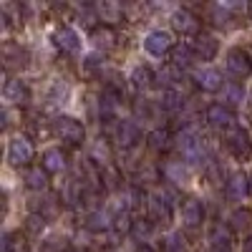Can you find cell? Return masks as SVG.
I'll return each instance as SVG.
<instances>
[{
  "instance_id": "obj_28",
  "label": "cell",
  "mask_w": 252,
  "mask_h": 252,
  "mask_svg": "<svg viewBox=\"0 0 252 252\" xmlns=\"http://www.w3.org/2000/svg\"><path fill=\"white\" fill-rule=\"evenodd\" d=\"M3 252H28V242L20 232H8L3 237Z\"/></svg>"
},
{
  "instance_id": "obj_20",
  "label": "cell",
  "mask_w": 252,
  "mask_h": 252,
  "mask_svg": "<svg viewBox=\"0 0 252 252\" xmlns=\"http://www.w3.org/2000/svg\"><path fill=\"white\" fill-rule=\"evenodd\" d=\"M91 40L98 51H111L116 46V33H114L111 26H96L91 31Z\"/></svg>"
},
{
  "instance_id": "obj_12",
  "label": "cell",
  "mask_w": 252,
  "mask_h": 252,
  "mask_svg": "<svg viewBox=\"0 0 252 252\" xmlns=\"http://www.w3.org/2000/svg\"><path fill=\"white\" fill-rule=\"evenodd\" d=\"M172 26L182 33V35H192L199 31V18L192 13V10H187V8H177L172 13Z\"/></svg>"
},
{
  "instance_id": "obj_21",
  "label": "cell",
  "mask_w": 252,
  "mask_h": 252,
  "mask_svg": "<svg viewBox=\"0 0 252 252\" xmlns=\"http://www.w3.org/2000/svg\"><path fill=\"white\" fill-rule=\"evenodd\" d=\"M182 106H184V94H182L179 89H164V91H161V96H159V109L169 111V114H177V111H182Z\"/></svg>"
},
{
  "instance_id": "obj_32",
  "label": "cell",
  "mask_w": 252,
  "mask_h": 252,
  "mask_svg": "<svg viewBox=\"0 0 252 252\" xmlns=\"http://www.w3.org/2000/svg\"><path fill=\"white\" fill-rule=\"evenodd\" d=\"M152 81H154V76H152V71L146 68V66H136V68L131 71L134 89H146V86H152Z\"/></svg>"
},
{
  "instance_id": "obj_27",
  "label": "cell",
  "mask_w": 252,
  "mask_h": 252,
  "mask_svg": "<svg viewBox=\"0 0 252 252\" xmlns=\"http://www.w3.org/2000/svg\"><path fill=\"white\" fill-rule=\"evenodd\" d=\"M252 224V212L247 207H237L232 215H229V227H232V232L235 229H247Z\"/></svg>"
},
{
  "instance_id": "obj_41",
  "label": "cell",
  "mask_w": 252,
  "mask_h": 252,
  "mask_svg": "<svg viewBox=\"0 0 252 252\" xmlns=\"http://www.w3.org/2000/svg\"><path fill=\"white\" fill-rule=\"evenodd\" d=\"M136 252H157V250H154V247H149V245H139V247H136Z\"/></svg>"
},
{
  "instance_id": "obj_44",
  "label": "cell",
  "mask_w": 252,
  "mask_h": 252,
  "mask_svg": "<svg viewBox=\"0 0 252 252\" xmlns=\"http://www.w3.org/2000/svg\"><path fill=\"white\" fill-rule=\"evenodd\" d=\"M250 13H252V3H250Z\"/></svg>"
},
{
  "instance_id": "obj_26",
  "label": "cell",
  "mask_w": 252,
  "mask_h": 252,
  "mask_svg": "<svg viewBox=\"0 0 252 252\" xmlns=\"http://www.w3.org/2000/svg\"><path fill=\"white\" fill-rule=\"evenodd\" d=\"M146 139H149V146H152L154 152H164L166 146L172 144V131L169 129H154Z\"/></svg>"
},
{
  "instance_id": "obj_35",
  "label": "cell",
  "mask_w": 252,
  "mask_h": 252,
  "mask_svg": "<svg viewBox=\"0 0 252 252\" xmlns=\"http://www.w3.org/2000/svg\"><path fill=\"white\" fill-rule=\"evenodd\" d=\"M164 252H184L187 242H184V235L182 232H172V235H166L164 240Z\"/></svg>"
},
{
  "instance_id": "obj_39",
  "label": "cell",
  "mask_w": 252,
  "mask_h": 252,
  "mask_svg": "<svg viewBox=\"0 0 252 252\" xmlns=\"http://www.w3.org/2000/svg\"><path fill=\"white\" fill-rule=\"evenodd\" d=\"M68 94V89H66V83H61V81H56L53 83V89H51V98H63Z\"/></svg>"
},
{
  "instance_id": "obj_15",
  "label": "cell",
  "mask_w": 252,
  "mask_h": 252,
  "mask_svg": "<svg viewBox=\"0 0 252 252\" xmlns=\"http://www.w3.org/2000/svg\"><path fill=\"white\" fill-rule=\"evenodd\" d=\"M56 46L63 53H78L81 51V35L71 28V26H61L56 31Z\"/></svg>"
},
{
  "instance_id": "obj_42",
  "label": "cell",
  "mask_w": 252,
  "mask_h": 252,
  "mask_svg": "<svg viewBox=\"0 0 252 252\" xmlns=\"http://www.w3.org/2000/svg\"><path fill=\"white\" fill-rule=\"evenodd\" d=\"M250 197H252V174H250Z\"/></svg>"
},
{
  "instance_id": "obj_29",
  "label": "cell",
  "mask_w": 252,
  "mask_h": 252,
  "mask_svg": "<svg viewBox=\"0 0 252 252\" xmlns=\"http://www.w3.org/2000/svg\"><path fill=\"white\" fill-rule=\"evenodd\" d=\"M159 81L164 83L166 89H177V83L182 81V68H177L174 63H169V66H164L159 71Z\"/></svg>"
},
{
  "instance_id": "obj_19",
  "label": "cell",
  "mask_w": 252,
  "mask_h": 252,
  "mask_svg": "<svg viewBox=\"0 0 252 252\" xmlns=\"http://www.w3.org/2000/svg\"><path fill=\"white\" fill-rule=\"evenodd\" d=\"M197 86L202 89V91H220L224 83H222V73L217 71V68H202V71H197Z\"/></svg>"
},
{
  "instance_id": "obj_45",
  "label": "cell",
  "mask_w": 252,
  "mask_h": 252,
  "mask_svg": "<svg viewBox=\"0 0 252 252\" xmlns=\"http://www.w3.org/2000/svg\"><path fill=\"white\" fill-rule=\"evenodd\" d=\"M66 252H76V250H66Z\"/></svg>"
},
{
  "instance_id": "obj_13",
  "label": "cell",
  "mask_w": 252,
  "mask_h": 252,
  "mask_svg": "<svg viewBox=\"0 0 252 252\" xmlns=\"http://www.w3.org/2000/svg\"><path fill=\"white\" fill-rule=\"evenodd\" d=\"M121 98H124V94L116 89V86H109L101 91V101H98V111H101V116L103 119H111L114 114H116V109L121 106Z\"/></svg>"
},
{
  "instance_id": "obj_11",
  "label": "cell",
  "mask_w": 252,
  "mask_h": 252,
  "mask_svg": "<svg viewBox=\"0 0 252 252\" xmlns=\"http://www.w3.org/2000/svg\"><path fill=\"white\" fill-rule=\"evenodd\" d=\"M40 166H43L48 174H61V172L68 166L66 152H61L58 146H48V149L40 154Z\"/></svg>"
},
{
  "instance_id": "obj_8",
  "label": "cell",
  "mask_w": 252,
  "mask_h": 252,
  "mask_svg": "<svg viewBox=\"0 0 252 252\" xmlns=\"http://www.w3.org/2000/svg\"><path fill=\"white\" fill-rule=\"evenodd\" d=\"M204 119L209 126H215V129H229L235 121V111L224 106V103H209L207 111H204Z\"/></svg>"
},
{
  "instance_id": "obj_6",
  "label": "cell",
  "mask_w": 252,
  "mask_h": 252,
  "mask_svg": "<svg viewBox=\"0 0 252 252\" xmlns=\"http://www.w3.org/2000/svg\"><path fill=\"white\" fill-rule=\"evenodd\" d=\"M146 207H149V220L152 222H157V224L172 222V202L164 197V192L152 194L149 202H146Z\"/></svg>"
},
{
  "instance_id": "obj_17",
  "label": "cell",
  "mask_w": 252,
  "mask_h": 252,
  "mask_svg": "<svg viewBox=\"0 0 252 252\" xmlns=\"http://www.w3.org/2000/svg\"><path fill=\"white\" fill-rule=\"evenodd\" d=\"M194 53H197V58H202V61H215L217 53H220V40H217L215 35H209V33L197 35V40H194Z\"/></svg>"
},
{
  "instance_id": "obj_31",
  "label": "cell",
  "mask_w": 252,
  "mask_h": 252,
  "mask_svg": "<svg viewBox=\"0 0 252 252\" xmlns=\"http://www.w3.org/2000/svg\"><path fill=\"white\" fill-rule=\"evenodd\" d=\"M164 174H166V179L169 182H184L187 179V166L182 164V161H166L164 164Z\"/></svg>"
},
{
  "instance_id": "obj_9",
  "label": "cell",
  "mask_w": 252,
  "mask_h": 252,
  "mask_svg": "<svg viewBox=\"0 0 252 252\" xmlns=\"http://www.w3.org/2000/svg\"><path fill=\"white\" fill-rule=\"evenodd\" d=\"M3 96H5L8 103H13V106H23V103L31 101V89H28V83H26V81L13 78V81H5Z\"/></svg>"
},
{
  "instance_id": "obj_25",
  "label": "cell",
  "mask_w": 252,
  "mask_h": 252,
  "mask_svg": "<svg viewBox=\"0 0 252 252\" xmlns=\"http://www.w3.org/2000/svg\"><path fill=\"white\" fill-rule=\"evenodd\" d=\"M111 215L109 212H101V209H94V212L89 215L86 220V229H91V232H106V229L111 227Z\"/></svg>"
},
{
  "instance_id": "obj_7",
  "label": "cell",
  "mask_w": 252,
  "mask_h": 252,
  "mask_svg": "<svg viewBox=\"0 0 252 252\" xmlns=\"http://www.w3.org/2000/svg\"><path fill=\"white\" fill-rule=\"evenodd\" d=\"M227 71L235 78H247L252 73V58L242 48H232L227 53Z\"/></svg>"
},
{
  "instance_id": "obj_1",
  "label": "cell",
  "mask_w": 252,
  "mask_h": 252,
  "mask_svg": "<svg viewBox=\"0 0 252 252\" xmlns=\"http://www.w3.org/2000/svg\"><path fill=\"white\" fill-rule=\"evenodd\" d=\"M53 134L61 139V141H66L71 146H78L83 139H86V129H83V124L73 116H58L53 119Z\"/></svg>"
},
{
  "instance_id": "obj_14",
  "label": "cell",
  "mask_w": 252,
  "mask_h": 252,
  "mask_svg": "<svg viewBox=\"0 0 252 252\" xmlns=\"http://www.w3.org/2000/svg\"><path fill=\"white\" fill-rule=\"evenodd\" d=\"M224 189H227V197H229V199L242 202V199L250 194V177H247L245 172H235L232 177L227 179Z\"/></svg>"
},
{
  "instance_id": "obj_30",
  "label": "cell",
  "mask_w": 252,
  "mask_h": 252,
  "mask_svg": "<svg viewBox=\"0 0 252 252\" xmlns=\"http://www.w3.org/2000/svg\"><path fill=\"white\" fill-rule=\"evenodd\" d=\"M91 157H94L96 164H109V161H111V146H109V141H106V139L94 141V146H91Z\"/></svg>"
},
{
  "instance_id": "obj_43",
  "label": "cell",
  "mask_w": 252,
  "mask_h": 252,
  "mask_svg": "<svg viewBox=\"0 0 252 252\" xmlns=\"http://www.w3.org/2000/svg\"><path fill=\"white\" fill-rule=\"evenodd\" d=\"M212 252H224V250H212Z\"/></svg>"
},
{
  "instance_id": "obj_33",
  "label": "cell",
  "mask_w": 252,
  "mask_h": 252,
  "mask_svg": "<svg viewBox=\"0 0 252 252\" xmlns=\"http://www.w3.org/2000/svg\"><path fill=\"white\" fill-rule=\"evenodd\" d=\"M129 235H131L136 242H146V240L152 237V222H146V220H134Z\"/></svg>"
},
{
  "instance_id": "obj_34",
  "label": "cell",
  "mask_w": 252,
  "mask_h": 252,
  "mask_svg": "<svg viewBox=\"0 0 252 252\" xmlns=\"http://www.w3.org/2000/svg\"><path fill=\"white\" fill-rule=\"evenodd\" d=\"M61 199L66 202V204H76L81 202V184L76 179L66 182V187H63V192H61Z\"/></svg>"
},
{
  "instance_id": "obj_37",
  "label": "cell",
  "mask_w": 252,
  "mask_h": 252,
  "mask_svg": "<svg viewBox=\"0 0 252 252\" xmlns=\"http://www.w3.org/2000/svg\"><path fill=\"white\" fill-rule=\"evenodd\" d=\"M101 182H106L109 189L119 187V172H116V166H106V169L101 172Z\"/></svg>"
},
{
  "instance_id": "obj_5",
  "label": "cell",
  "mask_w": 252,
  "mask_h": 252,
  "mask_svg": "<svg viewBox=\"0 0 252 252\" xmlns=\"http://www.w3.org/2000/svg\"><path fill=\"white\" fill-rule=\"evenodd\" d=\"M33 159V144L26 136H13L8 144V161L13 166H26Z\"/></svg>"
},
{
  "instance_id": "obj_38",
  "label": "cell",
  "mask_w": 252,
  "mask_h": 252,
  "mask_svg": "<svg viewBox=\"0 0 252 252\" xmlns=\"http://www.w3.org/2000/svg\"><path fill=\"white\" fill-rule=\"evenodd\" d=\"M116 10H121V8H119V5H101V8H98V13H101L103 20H114V18H116Z\"/></svg>"
},
{
  "instance_id": "obj_22",
  "label": "cell",
  "mask_w": 252,
  "mask_h": 252,
  "mask_svg": "<svg viewBox=\"0 0 252 252\" xmlns=\"http://www.w3.org/2000/svg\"><path fill=\"white\" fill-rule=\"evenodd\" d=\"M242 101H245V89H242V83L227 81L224 86H222V103L232 109V106H240Z\"/></svg>"
},
{
  "instance_id": "obj_24",
  "label": "cell",
  "mask_w": 252,
  "mask_h": 252,
  "mask_svg": "<svg viewBox=\"0 0 252 252\" xmlns=\"http://www.w3.org/2000/svg\"><path fill=\"white\" fill-rule=\"evenodd\" d=\"M194 46L192 43H177L174 48H172V63L177 68H187L189 63L194 61Z\"/></svg>"
},
{
  "instance_id": "obj_2",
  "label": "cell",
  "mask_w": 252,
  "mask_h": 252,
  "mask_svg": "<svg viewBox=\"0 0 252 252\" xmlns=\"http://www.w3.org/2000/svg\"><path fill=\"white\" fill-rule=\"evenodd\" d=\"M227 149L232 152V157L237 159H247L252 154V139L250 131L242 129V126H235V129L227 131Z\"/></svg>"
},
{
  "instance_id": "obj_23",
  "label": "cell",
  "mask_w": 252,
  "mask_h": 252,
  "mask_svg": "<svg viewBox=\"0 0 252 252\" xmlns=\"http://www.w3.org/2000/svg\"><path fill=\"white\" fill-rule=\"evenodd\" d=\"M48 172L43 169V166H31V169L26 172V184L33 189V192H43V189H48Z\"/></svg>"
},
{
  "instance_id": "obj_36",
  "label": "cell",
  "mask_w": 252,
  "mask_h": 252,
  "mask_svg": "<svg viewBox=\"0 0 252 252\" xmlns=\"http://www.w3.org/2000/svg\"><path fill=\"white\" fill-rule=\"evenodd\" d=\"M26 229H28V232L31 235H40V232H43V229H46V217L43 215H28V220H26Z\"/></svg>"
},
{
  "instance_id": "obj_3",
  "label": "cell",
  "mask_w": 252,
  "mask_h": 252,
  "mask_svg": "<svg viewBox=\"0 0 252 252\" xmlns=\"http://www.w3.org/2000/svg\"><path fill=\"white\" fill-rule=\"evenodd\" d=\"M144 48H146V53L149 56H154V58H161L164 53H172V48H174V40H172V33L169 31H152L149 35L144 38Z\"/></svg>"
},
{
  "instance_id": "obj_10",
  "label": "cell",
  "mask_w": 252,
  "mask_h": 252,
  "mask_svg": "<svg viewBox=\"0 0 252 252\" xmlns=\"http://www.w3.org/2000/svg\"><path fill=\"white\" fill-rule=\"evenodd\" d=\"M207 240H209V245H212V250H224V252H229V247H232V242H235L232 227H229V224H222V222H217V224L209 227V235H207Z\"/></svg>"
},
{
  "instance_id": "obj_4",
  "label": "cell",
  "mask_w": 252,
  "mask_h": 252,
  "mask_svg": "<svg viewBox=\"0 0 252 252\" xmlns=\"http://www.w3.org/2000/svg\"><path fill=\"white\" fill-rule=\"evenodd\" d=\"M141 141V126L134 119H121L116 124V144L121 149H134Z\"/></svg>"
},
{
  "instance_id": "obj_18",
  "label": "cell",
  "mask_w": 252,
  "mask_h": 252,
  "mask_svg": "<svg viewBox=\"0 0 252 252\" xmlns=\"http://www.w3.org/2000/svg\"><path fill=\"white\" fill-rule=\"evenodd\" d=\"M28 51L20 48L18 43H8L3 48V61H5V68H23L28 66Z\"/></svg>"
},
{
  "instance_id": "obj_40",
  "label": "cell",
  "mask_w": 252,
  "mask_h": 252,
  "mask_svg": "<svg viewBox=\"0 0 252 252\" xmlns=\"http://www.w3.org/2000/svg\"><path fill=\"white\" fill-rule=\"evenodd\" d=\"M242 252H252V237H247V240L242 242Z\"/></svg>"
},
{
  "instance_id": "obj_16",
  "label": "cell",
  "mask_w": 252,
  "mask_h": 252,
  "mask_svg": "<svg viewBox=\"0 0 252 252\" xmlns=\"http://www.w3.org/2000/svg\"><path fill=\"white\" fill-rule=\"evenodd\" d=\"M182 222L187 224V227H199L202 222H204V204L199 202V199H194V197H189L184 204H182Z\"/></svg>"
}]
</instances>
